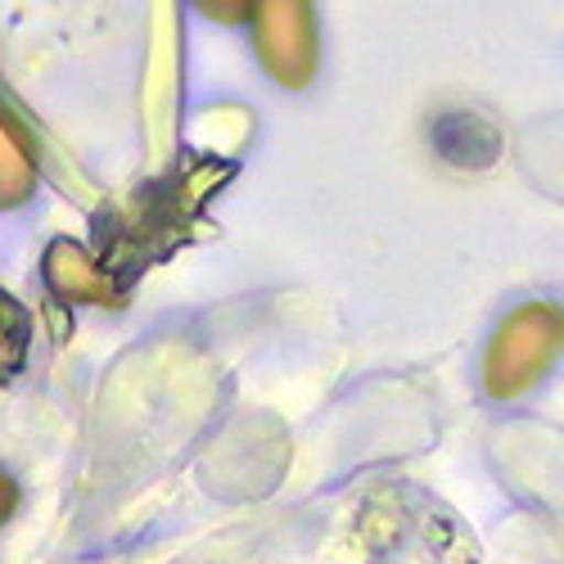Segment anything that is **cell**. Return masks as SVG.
I'll use <instances>...</instances> for the list:
<instances>
[{
  "label": "cell",
  "mask_w": 564,
  "mask_h": 564,
  "mask_svg": "<svg viewBox=\"0 0 564 564\" xmlns=\"http://www.w3.org/2000/svg\"><path fill=\"white\" fill-rule=\"evenodd\" d=\"M551 352H555V312L524 307L520 316L501 325V335L488 352V384L501 398H514L551 366Z\"/></svg>",
  "instance_id": "1"
},
{
  "label": "cell",
  "mask_w": 564,
  "mask_h": 564,
  "mask_svg": "<svg viewBox=\"0 0 564 564\" xmlns=\"http://www.w3.org/2000/svg\"><path fill=\"white\" fill-rule=\"evenodd\" d=\"M14 506H19V488H14V479L6 475V469H0V524L14 514Z\"/></svg>",
  "instance_id": "3"
},
{
  "label": "cell",
  "mask_w": 564,
  "mask_h": 564,
  "mask_svg": "<svg viewBox=\"0 0 564 564\" xmlns=\"http://www.w3.org/2000/svg\"><path fill=\"white\" fill-rule=\"evenodd\" d=\"M258 19L271 23L258 32V51L271 64V73L280 82H303L316 59V41L307 28L312 14L303 6H267V10H258Z\"/></svg>",
  "instance_id": "2"
}]
</instances>
